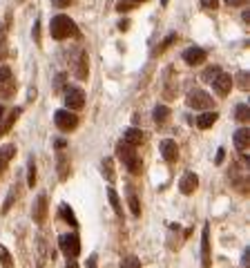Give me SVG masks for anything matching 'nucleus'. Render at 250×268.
Instances as JSON below:
<instances>
[{
	"label": "nucleus",
	"mask_w": 250,
	"mask_h": 268,
	"mask_svg": "<svg viewBox=\"0 0 250 268\" xmlns=\"http://www.w3.org/2000/svg\"><path fill=\"white\" fill-rule=\"evenodd\" d=\"M49 34H52V38H56V40H65V38H72V36H78V27L69 16L58 14L52 18Z\"/></svg>",
	"instance_id": "obj_1"
},
{
	"label": "nucleus",
	"mask_w": 250,
	"mask_h": 268,
	"mask_svg": "<svg viewBox=\"0 0 250 268\" xmlns=\"http://www.w3.org/2000/svg\"><path fill=\"white\" fill-rule=\"evenodd\" d=\"M116 156L123 161L125 168H127L132 175H141V170H143V161H141L136 148H132V146H127V143L119 141V143H116Z\"/></svg>",
	"instance_id": "obj_2"
},
{
	"label": "nucleus",
	"mask_w": 250,
	"mask_h": 268,
	"mask_svg": "<svg viewBox=\"0 0 250 268\" xmlns=\"http://www.w3.org/2000/svg\"><path fill=\"white\" fill-rule=\"evenodd\" d=\"M58 248H61V253L67 259H74L81 255V239H78L76 235H61Z\"/></svg>",
	"instance_id": "obj_3"
},
{
	"label": "nucleus",
	"mask_w": 250,
	"mask_h": 268,
	"mask_svg": "<svg viewBox=\"0 0 250 268\" xmlns=\"http://www.w3.org/2000/svg\"><path fill=\"white\" fill-rule=\"evenodd\" d=\"M54 123H56V127L61 132H72L78 125V117L72 110H56L54 112Z\"/></svg>",
	"instance_id": "obj_4"
},
{
	"label": "nucleus",
	"mask_w": 250,
	"mask_h": 268,
	"mask_svg": "<svg viewBox=\"0 0 250 268\" xmlns=\"http://www.w3.org/2000/svg\"><path fill=\"white\" fill-rule=\"evenodd\" d=\"M186 103L190 107H194V110H208V107H212V96L208 92H203V89H192L188 94Z\"/></svg>",
	"instance_id": "obj_5"
},
{
	"label": "nucleus",
	"mask_w": 250,
	"mask_h": 268,
	"mask_svg": "<svg viewBox=\"0 0 250 268\" xmlns=\"http://www.w3.org/2000/svg\"><path fill=\"white\" fill-rule=\"evenodd\" d=\"M65 110H81L85 105V92L81 88H67L65 89Z\"/></svg>",
	"instance_id": "obj_6"
},
{
	"label": "nucleus",
	"mask_w": 250,
	"mask_h": 268,
	"mask_svg": "<svg viewBox=\"0 0 250 268\" xmlns=\"http://www.w3.org/2000/svg\"><path fill=\"white\" fill-rule=\"evenodd\" d=\"M16 89V81L11 76V69L7 65H0V94L5 96H11Z\"/></svg>",
	"instance_id": "obj_7"
},
{
	"label": "nucleus",
	"mask_w": 250,
	"mask_h": 268,
	"mask_svg": "<svg viewBox=\"0 0 250 268\" xmlns=\"http://www.w3.org/2000/svg\"><path fill=\"white\" fill-rule=\"evenodd\" d=\"M212 88H215V92L219 94V96H228V94H230V88H232L230 74L219 72V74L215 76V81H212Z\"/></svg>",
	"instance_id": "obj_8"
},
{
	"label": "nucleus",
	"mask_w": 250,
	"mask_h": 268,
	"mask_svg": "<svg viewBox=\"0 0 250 268\" xmlns=\"http://www.w3.org/2000/svg\"><path fill=\"white\" fill-rule=\"evenodd\" d=\"M87 63H90L87 52H85V49H78V52H76V60H74V74H76V78H81V81H85L87 74H90Z\"/></svg>",
	"instance_id": "obj_9"
},
{
	"label": "nucleus",
	"mask_w": 250,
	"mask_h": 268,
	"mask_svg": "<svg viewBox=\"0 0 250 268\" xmlns=\"http://www.w3.org/2000/svg\"><path fill=\"white\" fill-rule=\"evenodd\" d=\"M197 188H199V177L194 175V172H186V175L181 177V181H179V190H181L183 195H192Z\"/></svg>",
	"instance_id": "obj_10"
},
{
	"label": "nucleus",
	"mask_w": 250,
	"mask_h": 268,
	"mask_svg": "<svg viewBox=\"0 0 250 268\" xmlns=\"http://www.w3.org/2000/svg\"><path fill=\"white\" fill-rule=\"evenodd\" d=\"M201 262L203 268H210L212 264V255H210V228L203 226V233H201Z\"/></svg>",
	"instance_id": "obj_11"
},
{
	"label": "nucleus",
	"mask_w": 250,
	"mask_h": 268,
	"mask_svg": "<svg viewBox=\"0 0 250 268\" xmlns=\"http://www.w3.org/2000/svg\"><path fill=\"white\" fill-rule=\"evenodd\" d=\"M31 217H34L36 224H45V219H47V197L45 195H38L34 210H31Z\"/></svg>",
	"instance_id": "obj_12"
},
{
	"label": "nucleus",
	"mask_w": 250,
	"mask_h": 268,
	"mask_svg": "<svg viewBox=\"0 0 250 268\" xmlns=\"http://www.w3.org/2000/svg\"><path fill=\"white\" fill-rule=\"evenodd\" d=\"M143 141H145V132L139 130V127H127V130L123 132V143H127V146L136 148Z\"/></svg>",
	"instance_id": "obj_13"
},
{
	"label": "nucleus",
	"mask_w": 250,
	"mask_h": 268,
	"mask_svg": "<svg viewBox=\"0 0 250 268\" xmlns=\"http://www.w3.org/2000/svg\"><path fill=\"white\" fill-rule=\"evenodd\" d=\"M161 154H163V159L168 161V163H174L177 156H179L177 141H172V139H163V141H161Z\"/></svg>",
	"instance_id": "obj_14"
},
{
	"label": "nucleus",
	"mask_w": 250,
	"mask_h": 268,
	"mask_svg": "<svg viewBox=\"0 0 250 268\" xmlns=\"http://www.w3.org/2000/svg\"><path fill=\"white\" fill-rule=\"evenodd\" d=\"M206 49H201V47H190V49H186L183 52V60H186L188 65H201L203 60H206Z\"/></svg>",
	"instance_id": "obj_15"
},
{
	"label": "nucleus",
	"mask_w": 250,
	"mask_h": 268,
	"mask_svg": "<svg viewBox=\"0 0 250 268\" xmlns=\"http://www.w3.org/2000/svg\"><path fill=\"white\" fill-rule=\"evenodd\" d=\"M248 146H250L248 127H239V130L235 132V148L241 152V154H246V152H248Z\"/></svg>",
	"instance_id": "obj_16"
},
{
	"label": "nucleus",
	"mask_w": 250,
	"mask_h": 268,
	"mask_svg": "<svg viewBox=\"0 0 250 268\" xmlns=\"http://www.w3.org/2000/svg\"><path fill=\"white\" fill-rule=\"evenodd\" d=\"M56 161H58V179L65 181L69 177V159H67V154H65V152H58Z\"/></svg>",
	"instance_id": "obj_17"
},
{
	"label": "nucleus",
	"mask_w": 250,
	"mask_h": 268,
	"mask_svg": "<svg viewBox=\"0 0 250 268\" xmlns=\"http://www.w3.org/2000/svg\"><path fill=\"white\" fill-rule=\"evenodd\" d=\"M14 154H16V146H2V148H0V177H2L7 163L11 161V156H14Z\"/></svg>",
	"instance_id": "obj_18"
},
{
	"label": "nucleus",
	"mask_w": 250,
	"mask_h": 268,
	"mask_svg": "<svg viewBox=\"0 0 250 268\" xmlns=\"http://www.w3.org/2000/svg\"><path fill=\"white\" fill-rule=\"evenodd\" d=\"M217 119H219V114L217 112H203L197 117V127H201V130H208V127H212L217 123Z\"/></svg>",
	"instance_id": "obj_19"
},
{
	"label": "nucleus",
	"mask_w": 250,
	"mask_h": 268,
	"mask_svg": "<svg viewBox=\"0 0 250 268\" xmlns=\"http://www.w3.org/2000/svg\"><path fill=\"white\" fill-rule=\"evenodd\" d=\"M20 112H23L20 107H14V110H11V112H9V117H7V121L2 123V125H0V137H2V134H7V132L11 130V125H14V123H16V119L20 117Z\"/></svg>",
	"instance_id": "obj_20"
},
{
	"label": "nucleus",
	"mask_w": 250,
	"mask_h": 268,
	"mask_svg": "<svg viewBox=\"0 0 250 268\" xmlns=\"http://www.w3.org/2000/svg\"><path fill=\"white\" fill-rule=\"evenodd\" d=\"M7 25H9V16L5 25H0V60L7 59Z\"/></svg>",
	"instance_id": "obj_21"
},
{
	"label": "nucleus",
	"mask_w": 250,
	"mask_h": 268,
	"mask_svg": "<svg viewBox=\"0 0 250 268\" xmlns=\"http://www.w3.org/2000/svg\"><path fill=\"white\" fill-rule=\"evenodd\" d=\"M107 197H110V204H112V210H114L116 217H123V208H121V199L116 195L114 188H107Z\"/></svg>",
	"instance_id": "obj_22"
},
{
	"label": "nucleus",
	"mask_w": 250,
	"mask_h": 268,
	"mask_svg": "<svg viewBox=\"0 0 250 268\" xmlns=\"http://www.w3.org/2000/svg\"><path fill=\"white\" fill-rule=\"evenodd\" d=\"M152 117H154V123L163 125V123L168 121V117H170V110L165 105H156L154 107V112H152Z\"/></svg>",
	"instance_id": "obj_23"
},
{
	"label": "nucleus",
	"mask_w": 250,
	"mask_h": 268,
	"mask_svg": "<svg viewBox=\"0 0 250 268\" xmlns=\"http://www.w3.org/2000/svg\"><path fill=\"white\" fill-rule=\"evenodd\" d=\"M235 119H237L239 123H248V119H250V107H248V103H239V105H237Z\"/></svg>",
	"instance_id": "obj_24"
},
{
	"label": "nucleus",
	"mask_w": 250,
	"mask_h": 268,
	"mask_svg": "<svg viewBox=\"0 0 250 268\" xmlns=\"http://www.w3.org/2000/svg\"><path fill=\"white\" fill-rule=\"evenodd\" d=\"M61 217H62V219H65V221H67L69 226H74V228H76V226H78V221H76V214L72 212V208H69L67 204H61Z\"/></svg>",
	"instance_id": "obj_25"
},
{
	"label": "nucleus",
	"mask_w": 250,
	"mask_h": 268,
	"mask_svg": "<svg viewBox=\"0 0 250 268\" xmlns=\"http://www.w3.org/2000/svg\"><path fill=\"white\" fill-rule=\"evenodd\" d=\"M101 166H103V177H105V179L112 183V181H114V161H112L110 156H105Z\"/></svg>",
	"instance_id": "obj_26"
},
{
	"label": "nucleus",
	"mask_w": 250,
	"mask_h": 268,
	"mask_svg": "<svg viewBox=\"0 0 250 268\" xmlns=\"http://www.w3.org/2000/svg\"><path fill=\"white\" fill-rule=\"evenodd\" d=\"M127 204H130V210H132V214L134 217H141V204H139V199H136V195H134V190H127Z\"/></svg>",
	"instance_id": "obj_27"
},
{
	"label": "nucleus",
	"mask_w": 250,
	"mask_h": 268,
	"mask_svg": "<svg viewBox=\"0 0 250 268\" xmlns=\"http://www.w3.org/2000/svg\"><path fill=\"white\" fill-rule=\"evenodd\" d=\"M141 2H145V0H119V5H116V11H130V9H134V7H139Z\"/></svg>",
	"instance_id": "obj_28"
},
{
	"label": "nucleus",
	"mask_w": 250,
	"mask_h": 268,
	"mask_svg": "<svg viewBox=\"0 0 250 268\" xmlns=\"http://www.w3.org/2000/svg\"><path fill=\"white\" fill-rule=\"evenodd\" d=\"M0 264L2 268H14V259H11V253L5 248V246L0 244Z\"/></svg>",
	"instance_id": "obj_29"
},
{
	"label": "nucleus",
	"mask_w": 250,
	"mask_h": 268,
	"mask_svg": "<svg viewBox=\"0 0 250 268\" xmlns=\"http://www.w3.org/2000/svg\"><path fill=\"white\" fill-rule=\"evenodd\" d=\"M232 81H237V88L244 89V92L250 88V76H248V72H239L235 78H232Z\"/></svg>",
	"instance_id": "obj_30"
},
{
	"label": "nucleus",
	"mask_w": 250,
	"mask_h": 268,
	"mask_svg": "<svg viewBox=\"0 0 250 268\" xmlns=\"http://www.w3.org/2000/svg\"><path fill=\"white\" fill-rule=\"evenodd\" d=\"M34 183H36V163H34V159H29V163H27V185L29 188H34Z\"/></svg>",
	"instance_id": "obj_31"
},
{
	"label": "nucleus",
	"mask_w": 250,
	"mask_h": 268,
	"mask_svg": "<svg viewBox=\"0 0 250 268\" xmlns=\"http://www.w3.org/2000/svg\"><path fill=\"white\" fill-rule=\"evenodd\" d=\"M121 268H141V259L130 255V257H125L123 262H121Z\"/></svg>",
	"instance_id": "obj_32"
},
{
	"label": "nucleus",
	"mask_w": 250,
	"mask_h": 268,
	"mask_svg": "<svg viewBox=\"0 0 250 268\" xmlns=\"http://www.w3.org/2000/svg\"><path fill=\"white\" fill-rule=\"evenodd\" d=\"M219 72H221V69L217 67V65H212V67H208L206 72L201 74V78H203V81H206V83H212V81H215V76H217V74H219Z\"/></svg>",
	"instance_id": "obj_33"
},
{
	"label": "nucleus",
	"mask_w": 250,
	"mask_h": 268,
	"mask_svg": "<svg viewBox=\"0 0 250 268\" xmlns=\"http://www.w3.org/2000/svg\"><path fill=\"white\" fill-rule=\"evenodd\" d=\"M177 38H179V36H177V34H170V36H168V38H165V40H163V43H161V45H159V47L154 49V54H161V52H165V49H168V47H170V45H172V43H174V40H177Z\"/></svg>",
	"instance_id": "obj_34"
},
{
	"label": "nucleus",
	"mask_w": 250,
	"mask_h": 268,
	"mask_svg": "<svg viewBox=\"0 0 250 268\" xmlns=\"http://www.w3.org/2000/svg\"><path fill=\"white\" fill-rule=\"evenodd\" d=\"M16 188H18V185H14V188H11V190H9V197H7L5 206H2V212H7V210L11 208V204H14V199H16V197H18V190H16Z\"/></svg>",
	"instance_id": "obj_35"
},
{
	"label": "nucleus",
	"mask_w": 250,
	"mask_h": 268,
	"mask_svg": "<svg viewBox=\"0 0 250 268\" xmlns=\"http://www.w3.org/2000/svg\"><path fill=\"white\" fill-rule=\"evenodd\" d=\"M201 7L203 9H208V11H212V9L219 7V0H201Z\"/></svg>",
	"instance_id": "obj_36"
},
{
	"label": "nucleus",
	"mask_w": 250,
	"mask_h": 268,
	"mask_svg": "<svg viewBox=\"0 0 250 268\" xmlns=\"http://www.w3.org/2000/svg\"><path fill=\"white\" fill-rule=\"evenodd\" d=\"M223 2H226L228 7H244L248 0H223Z\"/></svg>",
	"instance_id": "obj_37"
},
{
	"label": "nucleus",
	"mask_w": 250,
	"mask_h": 268,
	"mask_svg": "<svg viewBox=\"0 0 250 268\" xmlns=\"http://www.w3.org/2000/svg\"><path fill=\"white\" fill-rule=\"evenodd\" d=\"M69 2H72V0H52V5L58 7V9H62V7H69Z\"/></svg>",
	"instance_id": "obj_38"
},
{
	"label": "nucleus",
	"mask_w": 250,
	"mask_h": 268,
	"mask_svg": "<svg viewBox=\"0 0 250 268\" xmlns=\"http://www.w3.org/2000/svg\"><path fill=\"white\" fill-rule=\"evenodd\" d=\"M248 262H250V248H246L244 250V257H241V268L248 266Z\"/></svg>",
	"instance_id": "obj_39"
},
{
	"label": "nucleus",
	"mask_w": 250,
	"mask_h": 268,
	"mask_svg": "<svg viewBox=\"0 0 250 268\" xmlns=\"http://www.w3.org/2000/svg\"><path fill=\"white\" fill-rule=\"evenodd\" d=\"M223 156H226V150H223V148H219V150H217V159H215V163H221Z\"/></svg>",
	"instance_id": "obj_40"
},
{
	"label": "nucleus",
	"mask_w": 250,
	"mask_h": 268,
	"mask_svg": "<svg viewBox=\"0 0 250 268\" xmlns=\"http://www.w3.org/2000/svg\"><path fill=\"white\" fill-rule=\"evenodd\" d=\"M87 268H96V255H90V257H87Z\"/></svg>",
	"instance_id": "obj_41"
},
{
	"label": "nucleus",
	"mask_w": 250,
	"mask_h": 268,
	"mask_svg": "<svg viewBox=\"0 0 250 268\" xmlns=\"http://www.w3.org/2000/svg\"><path fill=\"white\" fill-rule=\"evenodd\" d=\"M119 30H121V31L130 30V20H121V23H119Z\"/></svg>",
	"instance_id": "obj_42"
},
{
	"label": "nucleus",
	"mask_w": 250,
	"mask_h": 268,
	"mask_svg": "<svg viewBox=\"0 0 250 268\" xmlns=\"http://www.w3.org/2000/svg\"><path fill=\"white\" fill-rule=\"evenodd\" d=\"M38 27H40V25L36 23V25H34V38H36V43H40V31H38Z\"/></svg>",
	"instance_id": "obj_43"
},
{
	"label": "nucleus",
	"mask_w": 250,
	"mask_h": 268,
	"mask_svg": "<svg viewBox=\"0 0 250 268\" xmlns=\"http://www.w3.org/2000/svg\"><path fill=\"white\" fill-rule=\"evenodd\" d=\"M62 81H65V74H61V76H58V78H56V88H58V89H61Z\"/></svg>",
	"instance_id": "obj_44"
},
{
	"label": "nucleus",
	"mask_w": 250,
	"mask_h": 268,
	"mask_svg": "<svg viewBox=\"0 0 250 268\" xmlns=\"http://www.w3.org/2000/svg\"><path fill=\"white\" fill-rule=\"evenodd\" d=\"M67 268H78V264L76 262H69V259H67Z\"/></svg>",
	"instance_id": "obj_45"
},
{
	"label": "nucleus",
	"mask_w": 250,
	"mask_h": 268,
	"mask_svg": "<svg viewBox=\"0 0 250 268\" xmlns=\"http://www.w3.org/2000/svg\"><path fill=\"white\" fill-rule=\"evenodd\" d=\"M2 114H5V107L0 105V121H2Z\"/></svg>",
	"instance_id": "obj_46"
},
{
	"label": "nucleus",
	"mask_w": 250,
	"mask_h": 268,
	"mask_svg": "<svg viewBox=\"0 0 250 268\" xmlns=\"http://www.w3.org/2000/svg\"><path fill=\"white\" fill-rule=\"evenodd\" d=\"M16 2H25V0H16Z\"/></svg>",
	"instance_id": "obj_47"
}]
</instances>
